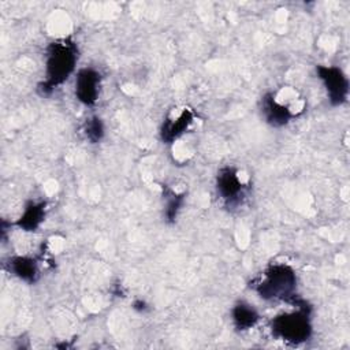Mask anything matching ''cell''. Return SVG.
I'll list each match as a JSON object with an SVG mask.
<instances>
[{
	"instance_id": "obj_4",
	"label": "cell",
	"mask_w": 350,
	"mask_h": 350,
	"mask_svg": "<svg viewBox=\"0 0 350 350\" xmlns=\"http://www.w3.org/2000/svg\"><path fill=\"white\" fill-rule=\"evenodd\" d=\"M316 71L327 89L329 103L332 105L343 104L349 94V81L343 71L334 66H317Z\"/></svg>"
},
{
	"instance_id": "obj_1",
	"label": "cell",
	"mask_w": 350,
	"mask_h": 350,
	"mask_svg": "<svg viewBox=\"0 0 350 350\" xmlns=\"http://www.w3.org/2000/svg\"><path fill=\"white\" fill-rule=\"evenodd\" d=\"M78 60L77 45L71 40H60L52 42L46 49V72L45 81L41 85L44 94H48L57 85L63 83L74 71Z\"/></svg>"
},
{
	"instance_id": "obj_10",
	"label": "cell",
	"mask_w": 350,
	"mask_h": 350,
	"mask_svg": "<svg viewBox=\"0 0 350 350\" xmlns=\"http://www.w3.org/2000/svg\"><path fill=\"white\" fill-rule=\"evenodd\" d=\"M45 216V204L44 202H30L26 208L16 224L25 231H34Z\"/></svg>"
},
{
	"instance_id": "obj_3",
	"label": "cell",
	"mask_w": 350,
	"mask_h": 350,
	"mask_svg": "<svg viewBox=\"0 0 350 350\" xmlns=\"http://www.w3.org/2000/svg\"><path fill=\"white\" fill-rule=\"evenodd\" d=\"M271 329L275 336L284 342L298 345L309 339L312 334V324L306 309H299L291 313L278 314L272 323Z\"/></svg>"
},
{
	"instance_id": "obj_11",
	"label": "cell",
	"mask_w": 350,
	"mask_h": 350,
	"mask_svg": "<svg viewBox=\"0 0 350 350\" xmlns=\"http://www.w3.org/2000/svg\"><path fill=\"white\" fill-rule=\"evenodd\" d=\"M8 267L15 276L26 282H34L38 275L37 262L30 257H25V256L12 257L8 262Z\"/></svg>"
},
{
	"instance_id": "obj_2",
	"label": "cell",
	"mask_w": 350,
	"mask_h": 350,
	"mask_svg": "<svg viewBox=\"0 0 350 350\" xmlns=\"http://www.w3.org/2000/svg\"><path fill=\"white\" fill-rule=\"evenodd\" d=\"M258 295L264 299H290L297 288V276L291 267L276 264L269 267L254 286Z\"/></svg>"
},
{
	"instance_id": "obj_12",
	"label": "cell",
	"mask_w": 350,
	"mask_h": 350,
	"mask_svg": "<svg viewBox=\"0 0 350 350\" xmlns=\"http://www.w3.org/2000/svg\"><path fill=\"white\" fill-rule=\"evenodd\" d=\"M83 131H85L86 138H88L90 142L96 144V142H98V141L103 138V135H104V124H103V122H101L100 118L93 116V118H90L89 120H86Z\"/></svg>"
},
{
	"instance_id": "obj_5",
	"label": "cell",
	"mask_w": 350,
	"mask_h": 350,
	"mask_svg": "<svg viewBox=\"0 0 350 350\" xmlns=\"http://www.w3.org/2000/svg\"><path fill=\"white\" fill-rule=\"evenodd\" d=\"M216 189L227 205H235L241 202L243 185L238 176L237 170L232 167H224L219 171L216 178Z\"/></svg>"
},
{
	"instance_id": "obj_9",
	"label": "cell",
	"mask_w": 350,
	"mask_h": 350,
	"mask_svg": "<svg viewBox=\"0 0 350 350\" xmlns=\"http://www.w3.org/2000/svg\"><path fill=\"white\" fill-rule=\"evenodd\" d=\"M231 316H232V323H234L235 328L239 331H245V329L254 327L260 319L257 310L252 305L245 304V302L237 304L232 308Z\"/></svg>"
},
{
	"instance_id": "obj_6",
	"label": "cell",
	"mask_w": 350,
	"mask_h": 350,
	"mask_svg": "<svg viewBox=\"0 0 350 350\" xmlns=\"http://www.w3.org/2000/svg\"><path fill=\"white\" fill-rule=\"evenodd\" d=\"M100 90V74L94 68H82L75 78V96L85 105L97 101Z\"/></svg>"
},
{
	"instance_id": "obj_13",
	"label": "cell",
	"mask_w": 350,
	"mask_h": 350,
	"mask_svg": "<svg viewBox=\"0 0 350 350\" xmlns=\"http://www.w3.org/2000/svg\"><path fill=\"white\" fill-rule=\"evenodd\" d=\"M182 204H183V196H176V194L171 196V198L168 200L167 206H165V217L168 221L175 220L176 213L180 209Z\"/></svg>"
},
{
	"instance_id": "obj_8",
	"label": "cell",
	"mask_w": 350,
	"mask_h": 350,
	"mask_svg": "<svg viewBox=\"0 0 350 350\" xmlns=\"http://www.w3.org/2000/svg\"><path fill=\"white\" fill-rule=\"evenodd\" d=\"M193 122V115L189 109H183L175 119H168L161 127V139L167 144L174 142L179 138Z\"/></svg>"
},
{
	"instance_id": "obj_7",
	"label": "cell",
	"mask_w": 350,
	"mask_h": 350,
	"mask_svg": "<svg viewBox=\"0 0 350 350\" xmlns=\"http://www.w3.org/2000/svg\"><path fill=\"white\" fill-rule=\"evenodd\" d=\"M261 111L265 120L275 127L286 124L293 118L291 111L287 107L279 104L272 94H265L262 97Z\"/></svg>"
}]
</instances>
